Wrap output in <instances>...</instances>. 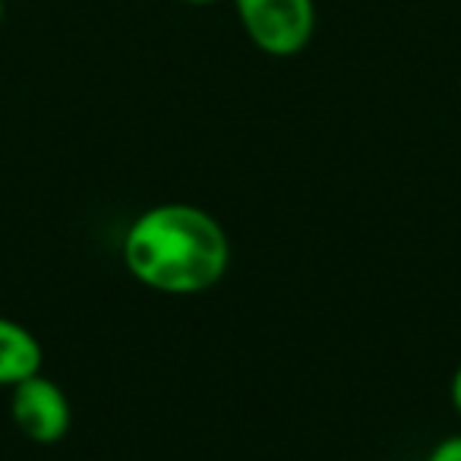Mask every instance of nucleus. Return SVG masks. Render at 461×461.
I'll list each match as a JSON object with an SVG mask.
<instances>
[{"label":"nucleus","mask_w":461,"mask_h":461,"mask_svg":"<svg viewBox=\"0 0 461 461\" xmlns=\"http://www.w3.org/2000/svg\"><path fill=\"white\" fill-rule=\"evenodd\" d=\"M121 257L142 288L193 297L228 276L230 238L212 212L190 203H161L133 218Z\"/></svg>","instance_id":"f257e3e1"},{"label":"nucleus","mask_w":461,"mask_h":461,"mask_svg":"<svg viewBox=\"0 0 461 461\" xmlns=\"http://www.w3.org/2000/svg\"><path fill=\"white\" fill-rule=\"evenodd\" d=\"M448 398H452V408L458 411V417H461V364H458V370L452 373V383H448Z\"/></svg>","instance_id":"423d86ee"},{"label":"nucleus","mask_w":461,"mask_h":461,"mask_svg":"<svg viewBox=\"0 0 461 461\" xmlns=\"http://www.w3.org/2000/svg\"><path fill=\"white\" fill-rule=\"evenodd\" d=\"M45 351L32 329L23 322L0 316V389H14L23 379L41 373Z\"/></svg>","instance_id":"20e7f679"},{"label":"nucleus","mask_w":461,"mask_h":461,"mask_svg":"<svg viewBox=\"0 0 461 461\" xmlns=\"http://www.w3.org/2000/svg\"><path fill=\"white\" fill-rule=\"evenodd\" d=\"M427 461H461V433L446 436V439L436 442V446L429 448Z\"/></svg>","instance_id":"39448f33"},{"label":"nucleus","mask_w":461,"mask_h":461,"mask_svg":"<svg viewBox=\"0 0 461 461\" xmlns=\"http://www.w3.org/2000/svg\"><path fill=\"white\" fill-rule=\"evenodd\" d=\"M10 414L14 423L29 442L35 446H54L70 433V398L64 395L54 379L45 373L23 379L10 389Z\"/></svg>","instance_id":"7ed1b4c3"},{"label":"nucleus","mask_w":461,"mask_h":461,"mask_svg":"<svg viewBox=\"0 0 461 461\" xmlns=\"http://www.w3.org/2000/svg\"><path fill=\"white\" fill-rule=\"evenodd\" d=\"M7 4L10 0H0V29H4V20H7Z\"/></svg>","instance_id":"6e6552de"},{"label":"nucleus","mask_w":461,"mask_h":461,"mask_svg":"<svg viewBox=\"0 0 461 461\" xmlns=\"http://www.w3.org/2000/svg\"><path fill=\"white\" fill-rule=\"evenodd\" d=\"M240 29L257 51L297 58L316 35V0H230Z\"/></svg>","instance_id":"f03ea898"},{"label":"nucleus","mask_w":461,"mask_h":461,"mask_svg":"<svg viewBox=\"0 0 461 461\" xmlns=\"http://www.w3.org/2000/svg\"><path fill=\"white\" fill-rule=\"evenodd\" d=\"M177 4H186V7H215V4H224V0H177Z\"/></svg>","instance_id":"0eeeda50"}]
</instances>
